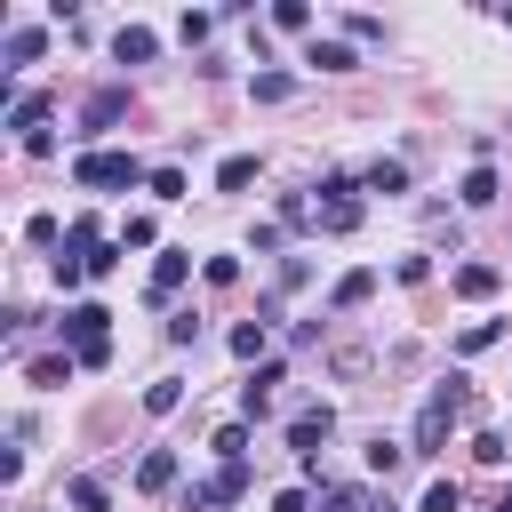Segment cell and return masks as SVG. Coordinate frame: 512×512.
<instances>
[{
    "instance_id": "6da1fadb",
    "label": "cell",
    "mask_w": 512,
    "mask_h": 512,
    "mask_svg": "<svg viewBox=\"0 0 512 512\" xmlns=\"http://www.w3.org/2000/svg\"><path fill=\"white\" fill-rule=\"evenodd\" d=\"M456 416H472V392H464V376H448V384H440V392L416 408V440H408V456H440Z\"/></svg>"
},
{
    "instance_id": "7a4b0ae2",
    "label": "cell",
    "mask_w": 512,
    "mask_h": 512,
    "mask_svg": "<svg viewBox=\"0 0 512 512\" xmlns=\"http://www.w3.org/2000/svg\"><path fill=\"white\" fill-rule=\"evenodd\" d=\"M72 184L80 192H136V184H152V168L136 152H80L72 160Z\"/></svg>"
},
{
    "instance_id": "3957f363",
    "label": "cell",
    "mask_w": 512,
    "mask_h": 512,
    "mask_svg": "<svg viewBox=\"0 0 512 512\" xmlns=\"http://www.w3.org/2000/svg\"><path fill=\"white\" fill-rule=\"evenodd\" d=\"M104 320H112L104 304H64L56 336L72 344V360H80V368H104V360H112V336H104Z\"/></svg>"
},
{
    "instance_id": "277c9868",
    "label": "cell",
    "mask_w": 512,
    "mask_h": 512,
    "mask_svg": "<svg viewBox=\"0 0 512 512\" xmlns=\"http://www.w3.org/2000/svg\"><path fill=\"white\" fill-rule=\"evenodd\" d=\"M360 192H368V184L344 176V168L320 176V232H352V224H360Z\"/></svg>"
},
{
    "instance_id": "5b68a950",
    "label": "cell",
    "mask_w": 512,
    "mask_h": 512,
    "mask_svg": "<svg viewBox=\"0 0 512 512\" xmlns=\"http://www.w3.org/2000/svg\"><path fill=\"white\" fill-rule=\"evenodd\" d=\"M336 432V408L320 400V408H304V416H288V448L304 456V464H320V440Z\"/></svg>"
},
{
    "instance_id": "8992f818",
    "label": "cell",
    "mask_w": 512,
    "mask_h": 512,
    "mask_svg": "<svg viewBox=\"0 0 512 512\" xmlns=\"http://www.w3.org/2000/svg\"><path fill=\"white\" fill-rule=\"evenodd\" d=\"M240 488H248V464H216V472L192 488V512H216V504H232Z\"/></svg>"
},
{
    "instance_id": "52a82bcc",
    "label": "cell",
    "mask_w": 512,
    "mask_h": 512,
    "mask_svg": "<svg viewBox=\"0 0 512 512\" xmlns=\"http://www.w3.org/2000/svg\"><path fill=\"white\" fill-rule=\"evenodd\" d=\"M184 280H192V248H160V264H152V304H168Z\"/></svg>"
},
{
    "instance_id": "ba28073f",
    "label": "cell",
    "mask_w": 512,
    "mask_h": 512,
    "mask_svg": "<svg viewBox=\"0 0 512 512\" xmlns=\"http://www.w3.org/2000/svg\"><path fill=\"white\" fill-rule=\"evenodd\" d=\"M120 112H128V88H96V96H88V112H80V136H104Z\"/></svg>"
},
{
    "instance_id": "9c48e42d",
    "label": "cell",
    "mask_w": 512,
    "mask_h": 512,
    "mask_svg": "<svg viewBox=\"0 0 512 512\" xmlns=\"http://www.w3.org/2000/svg\"><path fill=\"white\" fill-rule=\"evenodd\" d=\"M112 56H120V64H152V56H160V40H152L144 24H120V32H112Z\"/></svg>"
},
{
    "instance_id": "30bf717a",
    "label": "cell",
    "mask_w": 512,
    "mask_h": 512,
    "mask_svg": "<svg viewBox=\"0 0 512 512\" xmlns=\"http://www.w3.org/2000/svg\"><path fill=\"white\" fill-rule=\"evenodd\" d=\"M496 288H504V272H496V264H456V296H472V304H480V296H496Z\"/></svg>"
},
{
    "instance_id": "8fae6325",
    "label": "cell",
    "mask_w": 512,
    "mask_h": 512,
    "mask_svg": "<svg viewBox=\"0 0 512 512\" xmlns=\"http://www.w3.org/2000/svg\"><path fill=\"white\" fill-rule=\"evenodd\" d=\"M368 296H376V272H368V264H360V272H344V280L328 288V304H336V312H352V304H368Z\"/></svg>"
},
{
    "instance_id": "7c38bea8",
    "label": "cell",
    "mask_w": 512,
    "mask_h": 512,
    "mask_svg": "<svg viewBox=\"0 0 512 512\" xmlns=\"http://www.w3.org/2000/svg\"><path fill=\"white\" fill-rule=\"evenodd\" d=\"M136 488H144V496H160V488H176V456H168V448H152V456L136 464Z\"/></svg>"
},
{
    "instance_id": "4fadbf2b",
    "label": "cell",
    "mask_w": 512,
    "mask_h": 512,
    "mask_svg": "<svg viewBox=\"0 0 512 512\" xmlns=\"http://www.w3.org/2000/svg\"><path fill=\"white\" fill-rule=\"evenodd\" d=\"M40 48H48L40 24H8V64H40Z\"/></svg>"
},
{
    "instance_id": "5bb4252c",
    "label": "cell",
    "mask_w": 512,
    "mask_h": 512,
    "mask_svg": "<svg viewBox=\"0 0 512 512\" xmlns=\"http://www.w3.org/2000/svg\"><path fill=\"white\" fill-rule=\"evenodd\" d=\"M312 72H352L360 56H352V40H312V56H304Z\"/></svg>"
},
{
    "instance_id": "9a60e30c",
    "label": "cell",
    "mask_w": 512,
    "mask_h": 512,
    "mask_svg": "<svg viewBox=\"0 0 512 512\" xmlns=\"http://www.w3.org/2000/svg\"><path fill=\"white\" fill-rule=\"evenodd\" d=\"M72 368H80V360H72V352H48V360H32V368H24V376H32V384H40V392H56V384H72Z\"/></svg>"
},
{
    "instance_id": "2e32d148",
    "label": "cell",
    "mask_w": 512,
    "mask_h": 512,
    "mask_svg": "<svg viewBox=\"0 0 512 512\" xmlns=\"http://www.w3.org/2000/svg\"><path fill=\"white\" fill-rule=\"evenodd\" d=\"M248 96H256V104H288V96H296V72H256Z\"/></svg>"
},
{
    "instance_id": "e0dca14e",
    "label": "cell",
    "mask_w": 512,
    "mask_h": 512,
    "mask_svg": "<svg viewBox=\"0 0 512 512\" xmlns=\"http://www.w3.org/2000/svg\"><path fill=\"white\" fill-rule=\"evenodd\" d=\"M256 184V152H232L224 168H216V192H248Z\"/></svg>"
},
{
    "instance_id": "ac0fdd59",
    "label": "cell",
    "mask_w": 512,
    "mask_h": 512,
    "mask_svg": "<svg viewBox=\"0 0 512 512\" xmlns=\"http://www.w3.org/2000/svg\"><path fill=\"white\" fill-rule=\"evenodd\" d=\"M176 400H184V376H152L144 384V416H168Z\"/></svg>"
},
{
    "instance_id": "d6986e66",
    "label": "cell",
    "mask_w": 512,
    "mask_h": 512,
    "mask_svg": "<svg viewBox=\"0 0 512 512\" xmlns=\"http://www.w3.org/2000/svg\"><path fill=\"white\" fill-rule=\"evenodd\" d=\"M360 184H368V192H408V168H400V160H368Z\"/></svg>"
},
{
    "instance_id": "ffe728a7",
    "label": "cell",
    "mask_w": 512,
    "mask_h": 512,
    "mask_svg": "<svg viewBox=\"0 0 512 512\" xmlns=\"http://www.w3.org/2000/svg\"><path fill=\"white\" fill-rule=\"evenodd\" d=\"M456 200H464V208H488V200H496V168L480 160V168L464 176V192H456Z\"/></svg>"
},
{
    "instance_id": "44dd1931",
    "label": "cell",
    "mask_w": 512,
    "mask_h": 512,
    "mask_svg": "<svg viewBox=\"0 0 512 512\" xmlns=\"http://www.w3.org/2000/svg\"><path fill=\"white\" fill-rule=\"evenodd\" d=\"M264 344H272V328H264V320H240V328H232V352H240V360H256Z\"/></svg>"
},
{
    "instance_id": "7402d4cb",
    "label": "cell",
    "mask_w": 512,
    "mask_h": 512,
    "mask_svg": "<svg viewBox=\"0 0 512 512\" xmlns=\"http://www.w3.org/2000/svg\"><path fill=\"white\" fill-rule=\"evenodd\" d=\"M208 448H216V456H224V464H248V424H224V432H216V440H208Z\"/></svg>"
},
{
    "instance_id": "603a6c76",
    "label": "cell",
    "mask_w": 512,
    "mask_h": 512,
    "mask_svg": "<svg viewBox=\"0 0 512 512\" xmlns=\"http://www.w3.org/2000/svg\"><path fill=\"white\" fill-rule=\"evenodd\" d=\"M400 464H408V448H392V440H384V432H376V440H368V472H384V480H392V472H400Z\"/></svg>"
},
{
    "instance_id": "cb8c5ba5",
    "label": "cell",
    "mask_w": 512,
    "mask_h": 512,
    "mask_svg": "<svg viewBox=\"0 0 512 512\" xmlns=\"http://www.w3.org/2000/svg\"><path fill=\"white\" fill-rule=\"evenodd\" d=\"M496 336H504V320H472V328H464V336H456V352H488V344H496Z\"/></svg>"
},
{
    "instance_id": "d4e9b609",
    "label": "cell",
    "mask_w": 512,
    "mask_h": 512,
    "mask_svg": "<svg viewBox=\"0 0 512 512\" xmlns=\"http://www.w3.org/2000/svg\"><path fill=\"white\" fill-rule=\"evenodd\" d=\"M72 512H112V496H104V480H72Z\"/></svg>"
},
{
    "instance_id": "484cf974",
    "label": "cell",
    "mask_w": 512,
    "mask_h": 512,
    "mask_svg": "<svg viewBox=\"0 0 512 512\" xmlns=\"http://www.w3.org/2000/svg\"><path fill=\"white\" fill-rule=\"evenodd\" d=\"M272 24H280V32H304V24H312V8H304V0H280V8H272Z\"/></svg>"
},
{
    "instance_id": "4316f807",
    "label": "cell",
    "mask_w": 512,
    "mask_h": 512,
    "mask_svg": "<svg viewBox=\"0 0 512 512\" xmlns=\"http://www.w3.org/2000/svg\"><path fill=\"white\" fill-rule=\"evenodd\" d=\"M152 200H184V168H152Z\"/></svg>"
},
{
    "instance_id": "83f0119b",
    "label": "cell",
    "mask_w": 512,
    "mask_h": 512,
    "mask_svg": "<svg viewBox=\"0 0 512 512\" xmlns=\"http://www.w3.org/2000/svg\"><path fill=\"white\" fill-rule=\"evenodd\" d=\"M200 272H208V288H232V280H240V256H208Z\"/></svg>"
},
{
    "instance_id": "f1b7e54d",
    "label": "cell",
    "mask_w": 512,
    "mask_h": 512,
    "mask_svg": "<svg viewBox=\"0 0 512 512\" xmlns=\"http://www.w3.org/2000/svg\"><path fill=\"white\" fill-rule=\"evenodd\" d=\"M416 512H456V480H432V488H424V504H416Z\"/></svg>"
},
{
    "instance_id": "f546056e",
    "label": "cell",
    "mask_w": 512,
    "mask_h": 512,
    "mask_svg": "<svg viewBox=\"0 0 512 512\" xmlns=\"http://www.w3.org/2000/svg\"><path fill=\"white\" fill-rule=\"evenodd\" d=\"M120 248H152V216H128L120 224Z\"/></svg>"
},
{
    "instance_id": "4dcf8cb0",
    "label": "cell",
    "mask_w": 512,
    "mask_h": 512,
    "mask_svg": "<svg viewBox=\"0 0 512 512\" xmlns=\"http://www.w3.org/2000/svg\"><path fill=\"white\" fill-rule=\"evenodd\" d=\"M272 512H304V488H280V496H272Z\"/></svg>"
},
{
    "instance_id": "1f68e13d",
    "label": "cell",
    "mask_w": 512,
    "mask_h": 512,
    "mask_svg": "<svg viewBox=\"0 0 512 512\" xmlns=\"http://www.w3.org/2000/svg\"><path fill=\"white\" fill-rule=\"evenodd\" d=\"M496 512H512V488H504V496H496Z\"/></svg>"
},
{
    "instance_id": "d6a6232c",
    "label": "cell",
    "mask_w": 512,
    "mask_h": 512,
    "mask_svg": "<svg viewBox=\"0 0 512 512\" xmlns=\"http://www.w3.org/2000/svg\"><path fill=\"white\" fill-rule=\"evenodd\" d=\"M376 512H392V504H376Z\"/></svg>"
}]
</instances>
